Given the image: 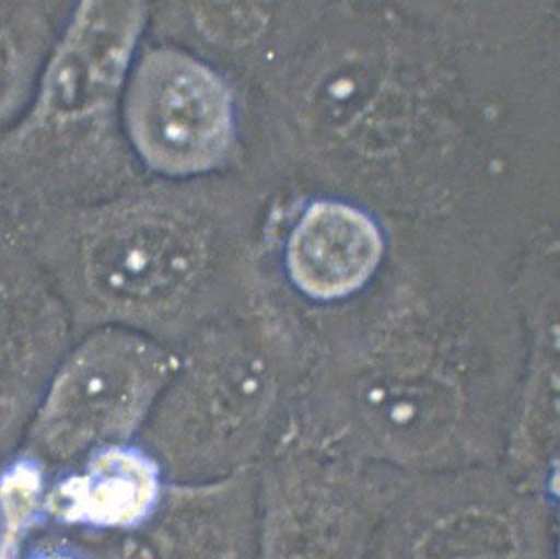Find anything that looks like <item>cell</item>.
<instances>
[{
    "instance_id": "cell-8",
    "label": "cell",
    "mask_w": 560,
    "mask_h": 559,
    "mask_svg": "<svg viewBox=\"0 0 560 559\" xmlns=\"http://www.w3.org/2000/svg\"><path fill=\"white\" fill-rule=\"evenodd\" d=\"M0 4V126L34 98L44 67L37 16Z\"/></svg>"
},
{
    "instance_id": "cell-5",
    "label": "cell",
    "mask_w": 560,
    "mask_h": 559,
    "mask_svg": "<svg viewBox=\"0 0 560 559\" xmlns=\"http://www.w3.org/2000/svg\"><path fill=\"white\" fill-rule=\"evenodd\" d=\"M201 244L184 223L143 214L96 235L85 254L89 286L109 304L148 307L183 291L201 265Z\"/></svg>"
},
{
    "instance_id": "cell-6",
    "label": "cell",
    "mask_w": 560,
    "mask_h": 559,
    "mask_svg": "<svg viewBox=\"0 0 560 559\" xmlns=\"http://www.w3.org/2000/svg\"><path fill=\"white\" fill-rule=\"evenodd\" d=\"M382 237L360 211L334 202L314 205L289 243V269L301 289L340 298L370 278L382 256Z\"/></svg>"
},
{
    "instance_id": "cell-10",
    "label": "cell",
    "mask_w": 560,
    "mask_h": 559,
    "mask_svg": "<svg viewBox=\"0 0 560 559\" xmlns=\"http://www.w3.org/2000/svg\"><path fill=\"white\" fill-rule=\"evenodd\" d=\"M243 4H209L205 12H201V24L208 35L221 38L224 43H242L243 38L255 34V21L257 18L253 12L243 11Z\"/></svg>"
},
{
    "instance_id": "cell-1",
    "label": "cell",
    "mask_w": 560,
    "mask_h": 559,
    "mask_svg": "<svg viewBox=\"0 0 560 559\" xmlns=\"http://www.w3.org/2000/svg\"><path fill=\"white\" fill-rule=\"evenodd\" d=\"M125 117L139 156L165 175L214 168L233 143L228 86L202 62L176 50H153L139 62L128 83Z\"/></svg>"
},
{
    "instance_id": "cell-4",
    "label": "cell",
    "mask_w": 560,
    "mask_h": 559,
    "mask_svg": "<svg viewBox=\"0 0 560 559\" xmlns=\"http://www.w3.org/2000/svg\"><path fill=\"white\" fill-rule=\"evenodd\" d=\"M153 364L138 345L102 340L77 356L56 382L43 415L45 436L72 453L124 432L150 395Z\"/></svg>"
},
{
    "instance_id": "cell-9",
    "label": "cell",
    "mask_w": 560,
    "mask_h": 559,
    "mask_svg": "<svg viewBox=\"0 0 560 559\" xmlns=\"http://www.w3.org/2000/svg\"><path fill=\"white\" fill-rule=\"evenodd\" d=\"M40 490V475L35 467L25 464L12 468L0 484L3 519L0 559H14L19 537L34 517Z\"/></svg>"
},
{
    "instance_id": "cell-2",
    "label": "cell",
    "mask_w": 560,
    "mask_h": 559,
    "mask_svg": "<svg viewBox=\"0 0 560 559\" xmlns=\"http://www.w3.org/2000/svg\"><path fill=\"white\" fill-rule=\"evenodd\" d=\"M365 559H557V524L505 497L390 505Z\"/></svg>"
},
{
    "instance_id": "cell-11",
    "label": "cell",
    "mask_w": 560,
    "mask_h": 559,
    "mask_svg": "<svg viewBox=\"0 0 560 559\" xmlns=\"http://www.w3.org/2000/svg\"><path fill=\"white\" fill-rule=\"evenodd\" d=\"M31 559H72V558L62 556V555H57V552H43V555L34 556Z\"/></svg>"
},
{
    "instance_id": "cell-3",
    "label": "cell",
    "mask_w": 560,
    "mask_h": 559,
    "mask_svg": "<svg viewBox=\"0 0 560 559\" xmlns=\"http://www.w3.org/2000/svg\"><path fill=\"white\" fill-rule=\"evenodd\" d=\"M145 16L140 2L77 5L44 62L25 128L59 130L105 113L124 85Z\"/></svg>"
},
{
    "instance_id": "cell-7",
    "label": "cell",
    "mask_w": 560,
    "mask_h": 559,
    "mask_svg": "<svg viewBox=\"0 0 560 559\" xmlns=\"http://www.w3.org/2000/svg\"><path fill=\"white\" fill-rule=\"evenodd\" d=\"M156 491L150 462L128 450H108L96 456L85 474L57 488L49 505L67 522L127 526L147 515Z\"/></svg>"
}]
</instances>
